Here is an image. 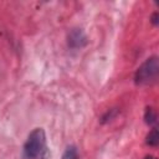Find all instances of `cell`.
<instances>
[{
  "label": "cell",
  "instance_id": "6da1fadb",
  "mask_svg": "<svg viewBox=\"0 0 159 159\" xmlns=\"http://www.w3.org/2000/svg\"><path fill=\"white\" fill-rule=\"evenodd\" d=\"M24 153L27 159H47L50 155L47 142H46V134L42 128H35L27 137L25 145H24Z\"/></svg>",
  "mask_w": 159,
  "mask_h": 159
},
{
  "label": "cell",
  "instance_id": "7a4b0ae2",
  "mask_svg": "<svg viewBox=\"0 0 159 159\" xmlns=\"http://www.w3.org/2000/svg\"><path fill=\"white\" fill-rule=\"evenodd\" d=\"M159 72V62L158 57L153 56L147 58L135 71L134 81L137 84H148L157 80Z\"/></svg>",
  "mask_w": 159,
  "mask_h": 159
},
{
  "label": "cell",
  "instance_id": "3957f363",
  "mask_svg": "<svg viewBox=\"0 0 159 159\" xmlns=\"http://www.w3.org/2000/svg\"><path fill=\"white\" fill-rule=\"evenodd\" d=\"M67 43L72 48H81L87 45V36L81 29H72L67 35Z\"/></svg>",
  "mask_w": 159,
  "mask_h": 159
},
{
  "label": "cell",
  "instance_id": "277c9868",
  "mask_svg": "<svg viewBox=\"0 0 159 159\" xmlns=\"http://www.w3.org/2000/svg\"><path fill=\"white\" fill-rule=\"evenodd\" d=\"M147 144L150 145V147H157L158 143H159V133H158V129L157 128H153L148 135H147Z\"/></svg>",
  "mask_w": 159,
  "mask_h": 159
},
{
  "label": "cell",
  "instance_id": "5b68a950",
  "mask_svg": "<svg viewBox=\"0 0 159 159\" xmlns=\"http://www.w3.org/2000/svg\"><path fill=\"white\" fill-rule=\"evenodd\" d=\"M144 119H145V123L149 125H153L157 123V114H155L153 108H147L145 114H144Z\"/></svg>",
  "mask_w": 159,
  "mask_h": 159
},
{
  "label": "cell",
  "instance_id": "8992f818",
  "mask_svg": "<svg viewBox=\"0 0 159 159\" xmlns=\"http://www.w3.org/2000/svg\"><path fill=\"white\" fill-rule=\"evenodd\" d=\"M61 159H77V150L73 145H70L63 152V155Z\"/></svg>",
  "mask_w": 159,
  "mask_h": 159
},
{
  "label": "cell",
  "instance_id": "52a82bcc",
  "mask_svg": "<svg viewBox=\"0 0 159 159\" xmlns=\"http://www.w3.org/2000/svg\"><path fill=\"white\" fill-rule=\"evenodd\" d=\"M152 22H153L154 25H157V24H158V12H154V14H153V17H152Z\"/></svg>",
  "mask_w": 159,
  "mask_h": 159
},
{
  "label": "cell",
  "instance_id": "ba28073f",
  "mask_svg": "<svg viewBox=\"0 0 159 159\" xmlns=\"http://www.w3.org/2000/svg\"><path fill=\"white\" fill-rule=\"evenodd\" d=\"M144 159H157V158H154L153 155H147V157H145Z\"/></svg>",
  "mask_w": 159,
  "mask_h": 159
}]
</instances>
